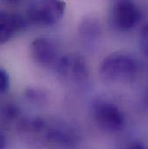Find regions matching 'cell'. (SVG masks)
<instances>
[{
	"mask_svg": "<svg viewBox=\"0 0 148 149\" xmlns=\"http://www.w3.org/2000/svg\"><path fill=\"white\" fill-rule=\"evenodd\" d=\"M140 70V64L135 56L126 51H116L102 60L99 74L108 82H126L134 80Z\"/></svg>",
	"mask_w": 148,
	"mask_h": 149,
	"instance_id": "1",
	"label": "cell"
},
{
	"mask_svg": "<svg viewBox=\"0 0 148 149\" xmlns=\"http://www.w3.org/2000/svg\"><path fill=\"white\" fill-rule=\"evenodd\" d=\"M66 3L63 0H31L26 17L33 24L51 26L58 23L64 15Z\"/></svg>",
	"mask_w": 148,
	"mask_h": 149,
	"instance_id": "2",
	"label": "cell"
},
{
	"mask_svg": "<svg viewBox=\"0 0 148 149\" xmlns=\"http://www.w3.org/2000/svg\"><path fill=\"white\" fill-rule=\"evenodd\" d=\"M54 69L61 79L68 82L81 83L86 81L89 77V69L86 59L76 53L59 56Z\"/></svg>",
	"mask_w": 148,
	"mask_h": 149,
	"instance_id": "3",
	"label": "cell"
},
{
	"mask_svg": "<svg viewBox=\"0 0 148 149\" xmlns=\"http://www.w3.org/2000/svg\"><path fill=\"white\" fill-rule=\"evenodd\" d=\"M94 120L102 131L115 134L122 131L126 119L122 111L115 104L107 101H98L93 105Z\"/></svg>",
	"mask_w": 148,
	"mask_h": 149,
	"instance_id": "4",
	"label": "cell"
},
{
	"mask_svg": "<svg viewBox=\"0 0 148 149\" xmlns=\"http://www.w3.org/2000/svg\"><path fill=\"white\" fill-rule=\"evenodd\" d=\"M141 19V12L133 0H116L110 11L112 26L120 31H129Z\"/></svg>",
	"mask_w": 148,
	"mask_h": 149,
	"instance_id": "5",
	"label": "cell"
},
{
	"mask_svg": "<svg viewBox=\"0 0 148 149\" xmlns=\"http://www.w3.org/2000/svg\"><path fill=\"white\" fill-rule=\"evenodd\" d=\"M42 139L53 146L66 149H74L80 143L81 137L71 126L64 123H51L47 120L40 134Z\"/></svg>",
	"mask_w": 148,
	"mask_h": 149,
	"instance_id": "6",
	"label": "cell"
},
{
	"mask_svg": "<svg viewBox=\"0 0 148 149\" xmlns=\"http://www.w3.org/2000/svg\"><path fill=\"white\" fill-rule=\"evenodd\" d=\"M31 60L42 67H54L57 58V50L55 44L48 38L37 37L29 46Z\"/></svg>",
	"mask_w": 148,
	"mask_h": 149,
	"instance_id": "7",
	"label": "cell"
},
{
	"mask_svg": "<svg viewBox=\"0 0 148 149\" xmlns=\"http://www.w3.org/2000/svg\"><path fill=\"white\" fill-rule=\"evenodd\" d=\"M26 26V20L19 14L0 10V45L12 39Z\"/></svg>",
	"mask_w": 148,
	"mask_h": 149,
	"instance_id": "8",
	"label": "cell"
},
{
	"mask_svg": "<svg viewBox=\"0 0 148 149\" xmlns=\"http://www.w3.org/2000/svg\"><path fill=\"white\" fill-rule=\"evenodd\" d=\"M78 34L80 38L87 43L97 41L101 35V26L98 18L93 16L85 17L79 24Z\"/></svg>",
	"mask_w": 148,
	"mask_h": 149,
	"instance_id": "9",
	"label": "cell"
},
{
	"mask_svg": "<svg viewBox=\"0 0 148 149\" xmlns=\"http://www.w3.org/2000/svg\"><path fill=\"white\" fill-rule=\"evenodd\" d=\"M20 118L21 112L16 104L7 102L0 107V120L3 125L10 126L17 123Z\"/></svg>",
	"mask_w": 148,
	"mask_h": 149,
	"instance_id": "10",
	"label": "cell"
},
{
	"mask_svg": "<svg viewBox=\"0 0 148 149\" xmlns=\"http://www.w3.org/2000/svg\"><path fill=\"white\" fill-rule=\"evenodd\" d=\"M25 99L37 107H42L49 102V93L42 88L30 87L24 92Z\"/></svg>",
	"mask_w": 148,
	"mask_h": 149,
	"instance_id": "11",
	"label": "cell"
},
{
	"mask_svg": "<svg viewBox=\"0 0 148 149\" xmlns=\"http://www.w3.org/2000/svg\"><path fill=\"white\" fill-rule=\"evenodd\" d=\"M10 88V75L0 66V95L4 94Z\"/></svg>",
	"mask_w": 148,
	"mask_h": 149,
	"instance_id": "12",
	"label": "cell"
},
{
	"mask_svg": "<svg viewBox=\"0 0 148 149\" xmlns=\"http://www.w3.org/2000/svg\"><path fill=\"white\" fill-rule=\"evenodd\" d=\"M140 44L142 46V49L147 55V28L145 25L142 31H141V36H140Z\"/></svg>",
	"mask_w": 148,
	"mask_h": 149,
	"instance_id": "13",
	"label": "cell"
},
{
	"mask_svg": "<svg viewBox=\"0 0 148 149\" xmlns=\"http://www.w3.org/2000/svg\"><path fill=\"white\" fill-rule=\"evenodd\" d=\"M124 149H146V148L140 142H132Z\"/></svg>",
	"mask_w": 148,
	"mask_h": 149,
	"instance_id": "14",
	"label": "cell"
},
{
	"mask_svg": "<svg viewBox=\"0 0 148 149\" xmlns=\"http://www.w3.org/2000/svg\"><path fill=\"white\" fill-rule=\"evenodd\" d=\"M7 146V140L4 134L0 131V149H5Z\"/></svg>",
	"mask_w": 148,
	"mask_h": 149,
	"instance_id": "15",
	"label": "cell"
},
{
	"mask_svg": "<svg viewBox=\"0 0 148 149\" xmlns=\"http://www.w3.org/2000/svg\"><path fill=\"white\" fill-rule=\"evenodd\" d=\"M6 1H9V2H16V1H18V0H6Z\"/></svg>",
	"mask_w": 148,
	"mask_h": 149,
	"instance_id": "16",
	"label": "cell"
}]
</instances>
